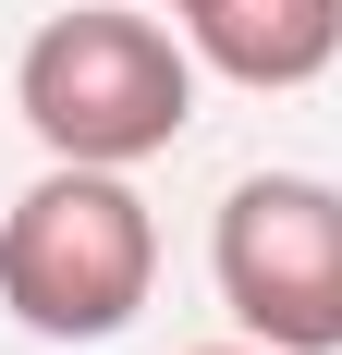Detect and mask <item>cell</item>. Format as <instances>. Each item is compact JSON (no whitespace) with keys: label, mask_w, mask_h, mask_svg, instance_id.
I'll list each match as a JSON object with an SVG mask.
<instances>
[{"label":"cell","mask_w":342,"mask_h":355,"mask_svg":"<svg viewBox=\"0 0 342 355\" xmlns=\"http://www.w3.org/2000/svg\"><path fill=\"white\" fill-rule=\"evenodd\" d=\"M159 282V220L123 172L62 159L0 209V306L37 343H110Z\"/></svg>","instance_id":"obj_1"},{"label":"cell","mask_w":342,"mask_h":355,"mask_svg":"<svg viewBox=\"0 0 342 355\" xmlns=\"http://www.w3.org/2000/svg\"><path fill=\"white\" fill-rule=\"evenodd\" d=\"M12 110L37 123L49 159L135 172V159H159V147L196 123V62H183L147 12L73 0V12H49V25L25 37V62H12Z\"/></svg>","instance_id":"obj_2"},{"label":"cell","mask_w":342,"mask_h":355,"mask_svg":"<svg viewBox=\"0 0 342 355\" xmlns=\"http://www.w3.org/2000/svg\"><path fill=\"white\" fill-rule=\"evenodd\" d=\"M220 306L269 355H342V184L318 172H244L208 233Z\"/></svg>","instance_id":"obj_3"},{"label":"cell","mask_w":342,"mask_h":355,"mask_svg":"<svg viewBox=\"0 0 342 355\" xmlns=\"http://www.w3.org/2000/svg\"><path fill=\"white\" fill-rule=\"evenodd\" d=\"M183 25L233 86H318L342 62V0H183Z\"/></svg>","instance_id":"obj_4"},{"label":"cell","mask_w":342,"mask_h":355,"mask_svg":"<svg viewBox=\"0 0 342 355\" xmlns=\"http://www.w3.org/2000/svg\"><path fill=\"white\" fill-rule=\"evenodd\" d=\"M208 355H269V343H208Z\"/></svg>","instance_id":"obj_5"},{"label":"cell","mask_w":342,"mask_h":355,"mask_svg":"<svg viewBox=\"0 0 342 355\" xmlns=\"http://www.w3.org/2000/svg\"><path fill=\"white\" fill-rule=\"evenodd\" d=\"M171 12H183V0H171Z\"/></svg>","instance_id":"obj_6"}]
</instances>
